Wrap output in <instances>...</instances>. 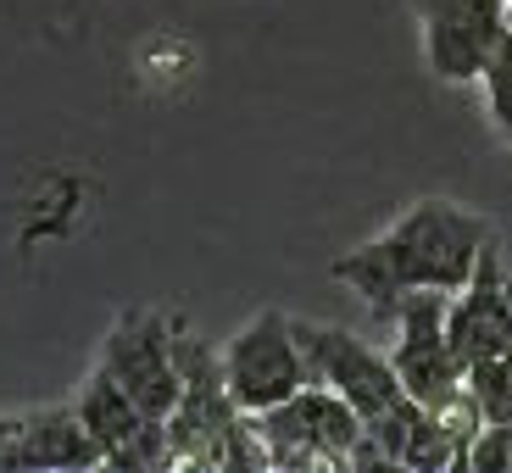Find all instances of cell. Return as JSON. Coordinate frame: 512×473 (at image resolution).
<instances>
[{
  "label": "cell",
  "instance_id": "cell-1",
  "mask_svg": "<svg viewBox=\"0 0 512 473\" xmlns=\"http://www.w3.org/2000/svg\"><path fill=\"white\" fill-rule=\"evenodd\" d=\"M496 240L490 218L468 212L457 201H418L407 206L379 240L346 251L329 268V279L351 284L373 318H396L401 295L412 290H446L457 295L474 279L485 245Z\"/></svg>",
  "mask_w": 512,
  "mask_h": 473
},
{
  "label": "cell",
  "instance_id": "cell-2",
  "mask_svg": "<svg viewBox=\"0 0 512 473\" xmlns=\"http://www.w3.org/2000/svg\"><path fill=\"white\" fill-rule=\"evenodd\" d=\"M223 379L240 412L262 418V412L284 407L290 396H301L312 384V357L295 334V318L284 312H256L229 346H223Z\"/></svg>",
  "mask_w": 512,
  "mask_h": 473
},
{
  "label": "cell",
  "instance_id": "cell-3",
  "mask_svg": "<svg viewBox=\"0 0 512 473\" xmlns=\"http://www.w3.org/2000/svg\"><path fill=\"white\" fill-rule=\"evenodd\" d=\"M256 429H262L268 457L279 462V468H307V462H340V468H346L368 423H362V412L351 407L334 384L312 379L301 396H290L284 407L262 412Z\"/></svg>",
  "mask_w": 512,
  "mask_h": 473
},
{
  "label": "cell",
  "instance_id": "cell-4",
  "mask_svg": "<svg viewBox=\"0 0 512 473\" xmlns=\"http://www.w3.org/2000/svg\"><path fill=\"white\" fill-rule=\"evenodd\" d=\"M446 312H451L446 290H412V295H401L396 318H390L396 323V351H390V362L401 373V390L412 401H423V407H446L462 390V379H468L462 357L451 351Z\"/></svg>",
  "mask_w": 512,
  "mask_h": 473
},
{
  "label": "cell",
  "instance_id": "cell-5",
  "mask_svg": "<svg viewBox=\"0 0 512 473\" xmlns=\"http://www.w3.org/2000/svg\"><path fill=\"white\" fill-rule=\"evenodd\" d=\"M101 368L123 379V390L140 401L151 418H173L184 401V373L173 351V318L162 312H123L112 334L101 340Z\"/></svg>",
  "mask_w": 512,
  "mask_h": 473
},
{
  "label": "cell",
  "instance_id": "cell-6",
  "mask_svg": "<svg viewBox=\"0 0 512 473\" xmlns=\"http://www.w3.org/2000/svg\"><path fill=\"white\" fill-rule=\"evenodd\" d=\"M423 56L446 84H474L507 39V0H418Z\"/></svg>",
  "mask_w": 512,
  "mask_h": 473
},
{
  "label": "cell",
  "instance_id": "cell-7",
  "mask_svg": "<svg viewBox=\"0 0 512 473\" xmlns=\"http://www.w3.org/2000/svg\"><path fill=\"white\" fill-rule=\"evenodd\" d=\"M73 407H78V418L90 423V435L106 446V468H162V462H173L167 423L151 418L140 401L128 396L112 368L95 362V373L78 384Z\"/></svg>",
  "mask_w": 512,
  "mask_h": 473
},
{
  "label": "cell",
  "instance_id": "cell-8",
  "mask_svg": "<svg viewBox=\"0 0 512 473\" xmlns=\"http://www.w3.org/2000/svg\"><path fill=\"white\" fill-rule=\"evenodd\" d=\"M295 334H301V346H307V357H312V379L334 384V390L362 412V423L390 412L407 396L396 362L384 357V351H373L368 340L334 329V323H295Z\"/></svg>",
  "mask_w": 512,
  "mask_h": 473
},
{
  "label": "cell",
  "instance_id": "cell-9",
  "mask_svg": "<svg viewBox=\"0 0 512 473\" xmlns=\"http://www.w3.org/2000/svg\"><path fill=\"white\" fill-rule=\"evenodd\" d=\"M446 334H451V351L462 357V368H474V362H485V357H507L512 351V279H507V268H501V245L496 240L485 245L474 279L451 295Z\"/></svg>",
  "mask_w": 512,
  "mask_h": 473
},
{
  "label": "cell",
  "instance_id": "cell-10",
  "mask_svg": "<svg viewBox=\"0 0 512 473\" xmlns=\"http://www.w3.org/2000/svg\"><path fill=\"white\" fill-rule=\"evenodd\" d=\"M12 468H34V473L106 468V446L90 435V423L78 418V407H39V412H23Z\"/></svg>",
  "mask_w": 512,
  "mask_h": 473
},
{
  "label": "cell",
  "instance_id": "cell-11",
  "mask_svg": "<svg viewBox=\"0 0 512 473\" xmlns=\"http://www.w3.org/2000/svg\"><path fill=\"white\" fill-rule=\"evenodd\" d=\"M479 84H485V101H490V123H496V134L512 145V34L501 39V51L490 56Z\"/></svg>",
  "mask_w": 512,
  "mask_h": 473
},
{
  "label": "cell",
  "instance_id": "cell-12",
  "mask_svg": "<svg viewBox=\"0 0 512 473\" xmlns=\"http://www.w3.org/2000/svg\"><path fill=\"white\" fill-rule=\"evenodd\" d=\"M468 468L474 473H512V423H485L468 446Z\"/></svg>",
  "mask_w": 512,
  "mask_h": 473
},
{
  "label": "cell",
  "instance_id": "cell-13",
  "mask_svg": "<svg viewBox=\"0 0 512 473\" xmlns=\"http://www.w3.org/2000/svg\"><path fill=\"white\" fill-rule=\"evenodd\" d=\"M17 435H23V412H0V473H12Z\"/></svg>",
  "mask_w": 512,
  "mask_h": 473
},
{
  "label": "cell",
  "instance_id": "cell-14",
  "mask_svg": "<svg viewBox=\"0 0 512 473\" xmlns=\"http://www.w3.org/2000/svg\"><path fill=\"white\" fill-rule=\"evenodd\" d=\"M507 34H512V0H507Z\"/></svg>",
  "mask_w": 512,
  "mask_h": 473
},
{
  "label": "cell",
  "instance_id": "cell-15",
  "mask_svg": "<svg viewBox=\"0 0 512 473\" xmlns=\"http://www.w3.org/2000/svg\"><path fill=\"white\" fill-rule=\"evenodd\" d=\"M507 357H512V351H507Z\"/></svg>",
  "mask_w": 512,
  "mask_h": 473
}]
</instances>
